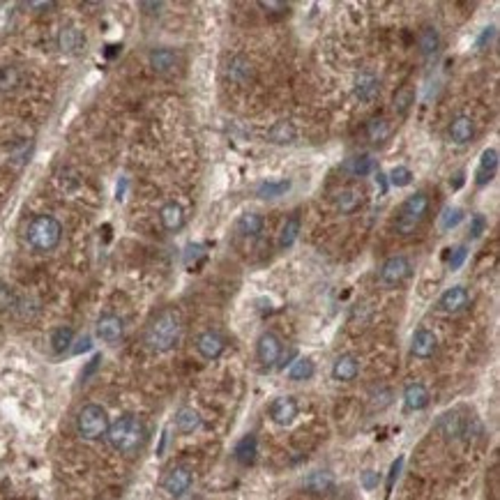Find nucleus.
<instances>
[{
    "label": "nucleus",
    "mask_w": 500,
    "mask_h": 500,
    "mask_svg": "<svg viewBox=\"0 0 500 500\" xmlns=\"http://www.w3.org/2000/svg\"><path fill=\"white\" fill-rule=\"evenodd\" d=\"M180 335H182L180 314L173 307H166L160 314H155L153 321L148 323L143 341L153 353H166L171 348H176Z\"/></svg>",
    "instance_id": "nucleus-1"
},
{
    "label": "nucleus",
    "mask_w": 500,
    "mask_h": 500,
    "mask_svg": "<svg viewBox=\"0 0 500 500\" xmlns=\"http://www.w3.org/2000/svg\"><path fill=\"white\" fill-rule=\"evenodd\" d=\"M106 438L115 452L120 454H134L146 440V424L136 415L124 413L118 420L108 424Z\"/></svg>",
    "instance_id": "nucleus-2"
},
{
    "label": "nucleus",
    "mask_w": 500,
    "mask_h": 500,
    "mask_svg": "<svg viewBox=\"0 0 500 500\" xmlns=\"http://www.w3.org/2000/svg\"><path fill=\"white\" fill-rule=\"evenodd\" d=\"M26 240L32 249L37 252H51L63 240V224L51 214H37L32 217L28 229H26Z\"/></svg>",
    "instance_id": "nucleus-3"
},
{
    "label": "nucleus",
    "mask_w": 500,
    "mask_h": 500,
    "mask_svg": "<svg viewBox=\"0 0 500 500\" xmlns=\"http://www.w3.org/2000/svg\"><path fill=\"white\" fill-rule=\"evenodd\" d=\"M108 413L99 404H86L77 415V431L83 440H99L108 431Z\"/></svg>",
    "instance_id": "nucleus-4"
},
{
    "label": "nucleus",
    "mask_w": 500,
    "mask_h": 500,
    "mask_svg": "<svg viewBox=\"0 0 500 500\" xmlns=\"http://www.w3.org/2000/svg\"><path fill=\"white\" fill-rule=\"evenodd\" d=\"M427 212H429V196L424 194V191H418V194L408 196L402 205V210H399V217H397V233H402V236L413 233L424 222Z\"/></svg>",
    "instance_id": "nucleus-5"
},
{
    "label": "nucleus",
    "mask_w": 500,
    "mask_h": 500,
    "mask_svg": "<svg viewBox=\"0 0 500 500\" xmlns=\"http://www.w3.org/2000/svg\"><path fill=\"white\" fill-rule=\"evenodd\" d=\"M411 261H408L406 256H392L387 258L385 263L380 265V272H378V281L383 286L392 288V286H399L402 281H406L411 277Z\"/></svg>",
    "instance_id": "nucleus-6"
},
{
    "label": "nucleus",
    "mask_w": 500,
    "mask_h": 500,
    "mask_svg": "<svg viewBox=\"0 0 500 500\" xmlns=\"http://www.w3.org/2000/svg\"><path fill=\"white\" fill-rule=\"evenodd\" d=\"M191 482H194V473H191V468H187V466H173V468L164 475L162 487L171 498H180L191 489Z\"/></svg>",
    "instance_id": "nucleus-7"
},
{
    "label": "nucleus",
    "mask_w": 500,
    "mask_h": 500,
    "mask_svg": "<svg viewBox=\"0 0 500 500\" xmlns=\"http://www.w3.org/2000/svg\"><path fill=\"white\" fill-rule=\"evenodd\" d=\"M281 353H284V344L281 339L274 335V332H263L256 341V357L263 366H274L281 360Z\"/></svg>",
    "instance_id": "nucleus-8"
},
{
    "label": "nucleus",
    "mask_w": 500,
    "mask_h": 500,
    "mask_svg": "<svg viewBox=\"0 0 500 500\" xmlns=\"http://www.w3.org/2000/svg\"><path fill=\"white\" fill-rule=\"evenodd\" d=\"M97 337L104 341V344H118L124 335V323L120 316L115 314H102L97 319Z\"/></svg>",
    "instance_id": "nucleus-9"
},
{
    "label": "nucleus",
    "mask_w": 500,
    "mask_h": 500,
    "mask_svg": "<svg viewBox=\"0 0 500 500\" xmlns=\"http://www.w3.org/2000/svg\"><path fill=\"white\" fill-rule=\"evenodd\" d=\"M196 351L201 357H205V360H217V357L226 351V341H224V337L219 335V332L205 330L196 339Z\"/></svg>",
    "instance_id": "nucleus-10"
},
{
    "label": "nucleus",
    "mask_w": 500,
    "mask_h": 500,
    "mask_svg": "<svg viewBox=\"0 0 500 500\" xmlns=\"http://www.w3.org/2000/svg\"><path fill=\"white\" fill-rule=\"evenodd\" d=\"M254 77V65L247 56H233L226 65V79L236 86H247Z\"/></svg>",
    "instance_id": "nucleus-11"
},
{
    "label": "nucleus",
    "mask_w": 500,
    "mask_h": 500,
    "mask_svg": "<svg viewBox=\"0 0 500 500\" xmlns=\"http://www.w3.org/2000/svg\"><path fill=\"white\" fill-rule=\"evenodd\" d=\"M270 418L279 427H286L297 418V402L293 397H279L270 404Z\"/></svg>",
    "instance_id": "nucleus-12"
},
{
    "label": "nucleus",
    "mask_w": 500,
    "mask_h": 500,
    "mask_svg": "<svg viewBox=\"0 0 500 500\" xmlns=\"http://www.w3.org/2000/svg\"><path fill=\"white\" fill-rule=\"evenodd\" d=\"M436 348H438V339H436V335H433L431 330L420 328V330L413 335L411 353L418 357V360H429V357L436 353Z\"/></svg>",
    "instance_id": "nucleus-13"
},
{
    "label": "nucleus",
    "mask_w": 500,
    "mask_h": 500,
    "mask_svg": "<svg viewBox=\"0 0 500 500\" xmlns=\"http://www.w3.org/2000/svg\"><path fill=\"white\" fill-rule=\"evenodd\" d=\"M357 373H360V360L351 353L339 355L332 364V378L339 383H351L357 378Z\"/></svg>",
    "instance_id": "nucleus-14"
},
{
    "label": "nucleus",
    "mask_w": 500,
    "mask_h": 500,
    "mask_svg": "<svg viewBox=\"0 0 500 500\" xmlns=\"http://www.w3.org/2000/svg\"><path fill=\"white\" fill-rule=\"evenodd\" d=\"M438 431L443 433L447 440H456L461 436H468L470 427L459 413H445L443 418L438 420Z\"/></svg>",
    "instance_id": "nucleus-15"
},
{
    "label": "nucleus",
    "mask_w": 500,
    "mask_h": 500,
    "mask_svg": "<svg viewBox=\"0 0 500 500\" xmlns=\"http://www.w3.org/2000/svg\"><path fill=\"white\" fill-rule=\"evenodd\" d=\"M148 60L157 74H173L180 65V56L173 49H155Z\"/></svg>",
    "instance_id": "nucleus-16"
},
{
    "label": "nucleus",
    "mask_w": 500,
    "mask_h": 500,
    "mask_svg": "<svg viewBox=\"0 0 500 500\" xmlns=\"http://www.w3.org/2000/svg\"><path fill=\"white\" fill-rule=\"evenodd\" d=\"M468 290L463 286H454V288H447L443 295L438 300V307L440 312L445 314H459L461 309H466V305H468Z\"/></svg>",
    "instance_id": "nucleus-17"
},
{
    "label": "nucleus",
    "mask_w": 500,
    "mask_h": 500,
    "mask_svg": "<svg viewBox=\"0 0 500 500\" xmlns=\"http://www.w3.org/2000/svg\"><path fill=\"white\" fill-rule=\"evenodd\" d=\"M380 95V83L371 74H362L360 79L355 81V99L360 104H373Z\"/></svg>",
    "instance_id": "nucleus-18"
},
{
    "label": "nucleus",
    "mask_w": 500,
    "mask_h": 500,
    "mask_svg": "<svg viewBox=\"0 0 500 500\" xmlns=\"http://www.w3.org/2000/svg\"><path fill=\"white\" fill-rule=\"evenodd\" d=\"M496 171H498V150L487 148L480 157L477 173H475V182H477V187H485L487 182L496 176Z\"/></svg>",
    "instance_id": "nucleus-19"
},
{
    "label": "nucleus",
    "mask_w": 500,
    "mask_h": 500,
    "mask_svg": "<svg viewBox=\"0 0 500 500\" xmlns=\"http://www.w3.org/2000/svg\"><path fill=\"white\" fill-rule=\"evenodd\" d=\"M475 136V122L468 118V115H456V118L449 122V139L456 146H466L470 143Z\"/></svg>",
    "instance_id": "nucleus-20"
},
{
    "label": "nucleus",
    "mask_w": 500,
    "mask_h": 500,
    "mask_svg": "<svg viewBox=\"0 0 500 500\" xmlns=\"http://www.w3.org/2000/svg\"><path fill=\"white\" fill-rule=\"evenodd\" d=\"M406 411H424L429 406V390L422 383H408L404 390Z\"/></svg>",
    "instance_id": "nucleus-21"
},
{
    "label": "nucleus",
    "mask_w": 500,
    "mask_h": 500,
    "mask_svg": "<svg viewBox=\"0 0 500 500\" xmlns=\"http://www.w3.org/2000/svg\"><path fill=\"white\" fill-rule=\"evenodd\" d=\"M58 46L65 53H79L83 46H86V35L77 26H65L58 32Z\"/></svg>",
    "instance_id": "nucleus-22"
},
{
    "label": "nucleus",
    "mask_w": 500,
    "mask_h": 500,
    "mask_svg": "<svg viewBox=\"0 0 500 500\" xmlns=\"http://www.w3.org/2000/svg\"><path fill=\"white\" fill-rule=\"evenodd\" d=\"M160 222L166 231L176 233L185 226V210H182V205L176 203V201H169L166 205H162L160 210Z\"/></svg>",
    "instance_id": "nucleus-23"
},
{
    "label": "nucleus",
    "mask_w": 500,
    "mask_h": 500,
    "mask_svg": "<svg viewBox=\"0 0 500 500\" xmlns=\"http://www.w3.org/2000/svg\"><path fill=\"white\" fill-rule=\"evenodd\" d=\"M335 205L341 214H351L355 212L357 207L362 205V191L360 189H353V187H346V189H339L335 194Z\"/></svg>",
    "instance_id": "nucleus-24"
},
{
    "label": "nucleus",
    "mask_w": 500,
    "mask_h": 500,
    "mask_svg": "<svg viewBox=\"0 0 500 500\" xmlns=\"http://www.w3.org/2000/svg\"><path fill=\"white\" fill-rule=\"evenodd\" d=\"M295 136H297V129L293 127V122H288V120L274 122L272 127L268 129V139H270V143H274V146H288V143H293Z\"/></svg>",
    "instance_id": "nucleus-25"
},
{
    "label": "nucleus",
    "mask_w": 500,
    "mask_h": 500,
    "mask_svg": "<svg viewBox=\"0 0 500 500\" xmlns=\"http://www.w3.org/2000/svg\"><path fill=\"white\" fill-rule=\"evenodd\" d=\"M233 454H236V459L238 463H243V466H252L256 461V454H258V440L256 436H245V438H240L238 440V445L236 449H233Z\"/></svg>",
    "instance_id": "nucleus-26"
},
{
    "label": "nucleus",
    "mask_w": 500,
    "mask_h": 500,
    "mask_svg": "<svg viewBox=\"0 0 500 500\" xmlns=\"http://www.w3.org/2000/svg\"><path fill=\"white\" fill-rule=\"evenodd\" d=\"M265 226V222H263V217L261 214H256V212H245V214H240V219L236 224V229L240 236H245V238H256L258 233L263 231Z\"/></svg>",
    "instance_id": "nucleus-27"
},
{
    "label": "nucleus",
    "mask_w": 500,
    "mask_h": 500,
    "mask_svg": "<svg viewBox=\"0 0 500 500\" xmlns=\"http://www.w3.org/2000/svg\"><path fill=\"white\" fill-rule=\"evenodd\" d=\"M176 427L180 433H194L201 427V415H198V411H194V408L182 406L176 413Z\"/></svg>",
    "instance_id": "nucleus-28"
},
{
    "label": "nucleus",
    "mask_w": 500,
    "mask_h": 500,
    "mask_svg": "<svg viewBox=\"0 0 500 500\" xmlns=\"http://www.w3.org/2000/svg\"><path fill=\"white\" fill-rule=\"evenodd\" d=\"M341 169H344L346 173H351V176H355V178H364L376 169V164H373V160L369 155H357V157H351V160H346Z\"/></svg>",
    "instance_id": "nucleus-29"
},
{
    "label": "nucleus",
    "mask_w": 500,
    "mask_h": 500,
    "mask_svg": "<svg viewBox=\"0 0 500 500\" xmlns=\"http://www.w3.org/2000/svg\"><path fill=\"white\" fill-rule=\"evenodd\" d=\"M332 485H335V477L328 470H316L305 480V489L312 491V494H325V491L332 489Z\"/></svg>",
    "instance_id": "nucleus-30"
},
{
    "label": "nucleus",
    "mask_w": 500,
    "mask_h": 500,
    "mask_svg": "<svg viewBox=\"0 0 500 500\" xmlns=\"http://www.w3.org/2000/svg\"><path fill=\"white\" fill-rule=\"evenodd\" d=\"M418 46H420V53L422 56H433L438 51V46H440V35H438V30L436 28H422L420 30V35H418Z\"/></svg>",
    "instance_id": "nucleus-31"
},
{
    "label": "nucleus",
    "mask_w": 500,
    "mask_h": 500,
    "mask_svg": "<svg viewBox=\"0 0 500 500\" xmlns=\"http://www.w3.org/2000/svg\"><path fill=\"white\" fill-rule=\"evenodd\" d=\"M288 189H290L288 180H265L258 185L256 196L258 198H277V196H284Z\"/></svg>",
    "instance_id": "nucleus-32"
},
{
    "label": "nucleus",
    "mask_w": 500,
    "mask_h": 500,
    "mask_svg": "<svg viewBox=\"0 0 500 500\" xmlns=\"http://www.w3.org/2000/svg\"><path fill=\"white\" fill-rule=\"evenodd\" d=\"M300 226H302V222H300L297 214L288 217L286 224L281 226V233H279V247H281V249H288L290 245L295 243L297 236H300Z\"/></svg>",
    "instance_id": "nucleus-33"
},
{
    "label": "nucleus",
    "mask_w": 500,
    "mask_h": 500,
    "mask_svg": "<svg viewBox=\"0 0 500 500\" xmlns=\"http://www.w3.org/2000/svg\"><path fill=\"white\" fill-rule=\"evenodd\" d=\"M314 371H316V366H314L312 357H297V360L290 364L288 378L290 380H309L314 376Z\"/></svg>",
    "instance_id": "nucleus-34"
},
{
    "label": "nucleus",
    "mask_w": 500,
    "mask_h": 500,
    "mask_svg": "<svg viewBox=\"0 0 500 500\" xmlns=\"http://www.w3.org/2000/svg\"><path fill=\"white\" fill-rule=\"evenodd\" d=\"M74 344V330L68 328V325H63V328H56L53 330V335H51V348H53V353H65L68 348Z\"/></svg>",
    "instance_id": "nucleus-35"
},
{
    "label": "nucleus",
    "mask_w": 500,
    "mask_h": 500,
    "mask_svg": "<svg viewBox=\"0 0 500 500\" xmlns=\"http://www.w3.org/2000/svg\"><path fill=\"white\" fill-rule=\"evenodd\" d=\"M21 79L19 68H0V93H12L21 86Z\"/></svg>",
    "instance_id": "nucleus-36"
},
{
    "label": "nucleus",
    "mask_w": 500,
    "mask_h": 500,
    "mask_svg": "<svg viewBox=\"0 0 500 500\" xmlns=\"http://www.w3.org/2000/svg\"><path fill=\"white\" fill-rule=\"evenodd\" d=\"M366 134L373 141V143H383L390 134H392V129H390V124L385 118H373L369 124H366Z\"/></svg>",
    "instance_id": "nucleus-37"
},
{
    "label": "nucleus",
    "mask_w": 500,
    "mask_h": 500,
    "mask_svg": "<svg viewBox=\"0 0 500 500\" xmlns=\"http://www.w3.org/2000/svg\"><path fill=\"white\" fill-rule=\"evenodd\" d=\"M463 222V210L461 207H445L443 210V214H440V229L443 231H452V229H456L459 226V224Z\"/></svg>",
    "instance_id": "nucleus-38"
},
{
    "label": "nucleus",
    "mask_w": 500,
    "mask_h": 500,
    "mask_svg": "<svg viewBox=\"0 0 500 500\" xmlns=\"http://www.w3.org/2000/svg\"><path fill=\"white\" fill-rule=\"evenodd\" d=\"M415 102V93H413V88H402V90H397V95H395V111L399 115H406V111L411 108V104Z\"/></svg>",
    "instance_id": "nucleus-39"
},
{
    "label": "nucleus",
    "mask_w": 500,
    "mask_h": 500,
    "mask_svg": "<svg viewBox=\"0 0 500 500\" xmlns=\"http://www.w3.org/2000/svg\"><path fill=\"white\" fill-rule=\"evenodd\" d=\"M390 185L395 187H408L413 182V173L411 169H406V166H395L392 171H390Z\"/></svg>",
    "instance_id": "nucleus-40"
},
{
    "label": "nucleus",
    "mask_w": 500,
    "mask_h": 500,
    "mask_svg": "<svg viewBox=\"0 0 500 500\" xmlns=\"http://www.w3.org/2000/svg\"><path fill=\"white\" fill-rule=\"evenodd\" d=\"M203 245H189L187 249H185V265H187V268H198V265H196V261H198V258H203L205 256V252H203Z\"/></svg>",
    "instance_id": "nucleus-41"
},
{
    "label": "nucleus",
    "mask_w": 500,
    "mask_h": 500,
    "mask_svg": "<svg viewBox=\"0 0 500 500\" xmlns=\"http://www.w3.org/2000/svg\"><path fill=\"white\" fill-rule=\"evenodd\" d=\"M449 252H452V249H449ZM466 256H468V249H466L463 245H461V247H456L454 252L449 254V258H447L449 270H459L461 265H463V261H466Z\"/></svg>",
    "instance_id": "nucleus-42"
},
{
    "label": "nucleus",
    "mask_w": 500,
    "mask_h": 500,
    "mask_svg": "<svg viewBox=\"0 0 500 500\" xmlns=\"http://www.w3.org/2000/svg\"><path fill=\"white\" fill-rule=\"evenodd\" d=\"M258 7L265 10V12H270V14H284V12H288V5L279 3V0H261Z\"/></svg>",
    "instance_id": "nucleus-43"
},
{
    "label": "nucleus",
    "mask_w": 500,
    "mask_h": 500,
    "mask_svg": "<svg viewBox=\"0 0 500 500\" xmlns=\"http://www.w3.org/2000/svg\"><path fill=\"white\" fill-rule=\"evenodd\" d=\"M402 466H404V456H399V459L390 466V475H387V487H385V494L390 496V491H392V487H395V482H397V477H399V473H402Z\"/></svg>",
    "instance_id": "nucleus-44"
},
{
    "label": "nucleus",
    "mask_w": 500,
    "mask_h": 500,
    "mask_svg": "<svg viewBox=\"0 0 500 500\" xmlns=\"http://www.w3.org/2000/svg\"><path fill=\"white\" fill-rule=\"evenodd\" d=\"M360 482H362V487H364L366 491H373V489L378 487L380 475H378L376 470H364V473H362V477H360Z\"/></svg>",
    "instance_id": "nucleus-45"
},
{
    "label": "nucleus",
    "mask_w": 500,
    "mask_h": 500,
    "mask_svg": "<svg viewBox=\"0 0 500 500\" xmlns=\"http://www.w3.org/2000/svg\"><path fill=\"white\" fill-rule=\"evenodd\" d=\"M487 229V219L482 214H475L470 219V238H480Z\"/></svg>",
    "instance_id": "nucleus-46"
},
{
    "label": "nucleus",
    "mask_w": 500,
    "mask_h": 500,
    "mask_svg": "<svg viewBox=\"0 0 500 500\" xmlns=\"http://www.w3.org/2000/svg\"><path fill=\"white\" fill-rule=\"evenodd\" d=\"M494 37H496V26L485 28L482 30V35L477 37V49H487L491 41H494Z\"/></svg>",
    "instance_id": "nucleus-47"
},
{
    "label": "nucleus",
    "mask_w": 500,
    "mask_h": 500,
    "mask_svg": "<svg viewBox=\"0 0 500 500\" xmlns=\"http://www.w3.org/2000/svg\"><path fill=\"white\" fill-rule=\"evenodd\" d=\"M99 362H102V355H95L93 360H90V362L86 364V371H83V376H81V378H83V380H88L90 376H93V373L97 371Z\"/></svg>",
    "instance_id": "nucleus-48"
},
{
    "label": "nucleus",
    "mask_w": 500,
    "mask_h": 500,
    "mask_svg": "<svg viewBox=\"0 0 500 500\" xmlns=\"http://www.w3.org/2000/svg\"><path fill=\"white\" fill-rule=\"evenodd\" d=\"M90 348H93V344H90V337H81V339H79V344L74 346V353L81 355V353L90 351Z\"/></svg>",
    "instance_id": "nucleus-49"
},
{
    "label": "nucleus",
    "mask_w": 500,
    "mask_h": 500,
    "mask_svg": "<svg viewBox=\"0 0 500 500\" xmlns=\"http://www.w3.org/2000/svg\"><path fill=\"white\" fill-rule=\"evenodd\" d=\"M124 189H127V178H120L118 191H115V198H118V201H122V198H124Z\"/></svg>",
    "instance_id": "nucleus-50"
},
{
    "label": "nucleus",
    "mask_w": 500,
    "mask_h": 500,
    "mask_svg": "<svg viewBox=\"0 0 500 500\" xmlns=\"http://www.w3.org/2000/svg\"><path fill=\"white\" fill-rule=\"evenodd\" d=\"M376 185L380 187V194H385V191H387V176L378 173V176H376Z\"/></svg>",
    "instance_id": "nucleus-51"
},
{
    "label": "nucleus",
    "mask_w": 500,
    "mask_h": 500,
    "mask_svg": "<svg viewBox=\"0 0 500 500\" xmlns=\"http://www.w3.org/2000/svg\"><path fill=\"white\" fill-rule=\"evenodd\" d=\"M32 10H53L56 3H28Z\"/></svg>",
    "instance_id": "nucleus-52"
},
{
    "label": "nucleus",
    "mask_w": 500,
    "mask_h": 500,
    "mask_svg": "<svg viewBox=\"0 0 500 500\" xmlns=\"http://www.w3.org/2000/svg\"><path fill=\"white\" fill-rule=\"evenodd\" d=\"M461 185H463V171L456 173V180H454V185H452V187H454V189H459Z\"/></svg>",
    "instance_id": "nucleus-53"
}]
</instances>
